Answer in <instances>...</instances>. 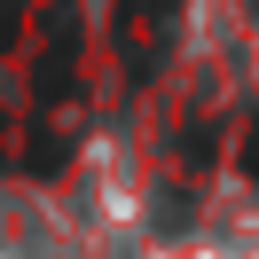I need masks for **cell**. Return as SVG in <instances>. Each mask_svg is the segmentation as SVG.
I'll use <instances>...</instances> for the list:
<instances>
[{
	"instance_id": "7a4b0ae2",
	"label": "cell",
	"mask_w": 259,
	"mask_h": 259,
	"mask_svg": "<svg viewBox=\"0 0 259 259\" xmlns=\"http://www.w3.org/2000/svg\"><path fill=\"white\" fill-rule=\"evenodd\" d=\"M8 32H16V0H0V48H8Z\"/></svg>"
},
{
	"instance_id": "6da1fadb",
	"label": "cell",
	"mask_w": 259,
	"mask_h": 259,
	"mask_svg": "<svg viewBox=\"0 0 259 259\" xmlns=\"http://www.w3.org/2000/svg\"><path fill=\"white\" fill-rule=\"evenodd\" d=\"M243 173L259 181V118H251V134H243Z\"/></svg>"
}]
</instances>
